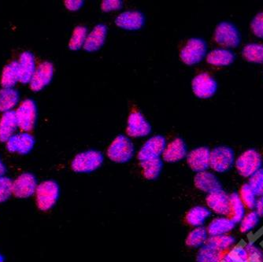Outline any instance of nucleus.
Here are the masks:
<instances>
[{
  "mask_svg": "<svg viewBox=\"0 0 263 262\" xmlns=\"http://www.w3.org/2000/svg\"><path fill=\"white\" fill-rule=\"evenodd\" d=\"M35 195L38 208L41 211H48L57 203L60 189L54 180H45L38 184Z\"/></svg>",
  "mask_w": 263,
  "mask_h": 262,
  "instance_id": "nucleus-1",
  "label": "nucleus"
},
{
  "mask_svg": "<svg viewBox=\"0 0 263 262\" xmlns=\"http://www.w3.org/2000/svg\"><path fill=\"white\" fill-rule=\"evenodd\" d=\"M103 162L101 152L94 149L78 154L71 163V168L75 173H89L98 170Z\"/></svg>",
  "mask_w": 263,
  "mask_h": 262,
  "instance_id": "nucleus-2",
  "label": "nucleus"
},
{
  "mask_svg": "<svg viewBox=\"0 0 263 262\" xmlns=\"http://www.w3.org/2000/svg\"><path fill=\"white\" fill-rule=\"evenodd\" d=\"M261 166L262 158L256 149H248L242 153L236 161V170L245 178L252 177V175L261 169Z\"/></svg>",
  "mask_w": 263,
  "mask_h": 262,
  "instance_id": "nucleus-3",
  "label": "nucleus"
},
{
  "mask_svg": "<svg viewBox=\"0 0 263 262\" xmlns=\"http://www.w3.org/2000/svg\"><path fill=\"white\" fill-rule=\"evenodd\" d=\"M134 146L126 136H118L109 146L107 156L116 163H125L134 157Z\"/></svg>",
  "mask_w": 263,
  "mask_h": 262,
  "instance_id": "nucleus-4",
  "label": "nucleus"
},
{
  "mask_svg": "<svg viewBox=\"0 0 263 262\" xmlns=\"http://www.w3.org/2000/svg\"><path fill=\"white\" fill-rule=\"evenodd\" d=\"M18 128L25 133H29L35 127L37 118V108L32 99L24 100L15 111Z\"/></svg>",
  "mask_w": 263,
  "mask_h": 262,
  "instance_id": "nucleus-5",
  "label": "nucleus"
},
{
  "mask_svg": "<svg viewBox=\"0 0 263 262\" xmlns=\"http://www.w3.org/2000/svg\"><path fill=\"white\" fill-rule=\"evenodd\" d=\"M234 162V152L228 146H218L211 152L210 167L217 173L228 172Z\"/></svg>",
  "mask_w": 263,
  "mask_h": 262,
  "instance_id": "nucleus-6",
  "label": "nucleus"
},
{
  "mask_svg": "<svg viewBox=\"0 0 263 262\" xmlns=\"http://www.w3.org/2000/svg\"><path fill=\"white\" fill-rule=\"evenodd\" d=\"M214 40L221 47L235 48L240 43V32L230 22H221L214 32Z\"/></svg>",
  "mask_w": 263,
  "mask_h": 262,
  "instance_id": "nucleus-7",
  "label": "nucleus"
},
{
  "mask_svg": "<svg viewBox=\"0 0 263 262\" xmlns=\"http://www.w3.org/2000/svg\"><path fill=\"white\" fill-rule=\"evenodd\" d=\"M208 51V45L204 41L198 38L189 40L181 51V59L186 65L197 64L204 59Z\"/></svg>",
  "mask_w": 263,
  "mask_h": 262,
  "instance_id": "nucleus-8",
  "label": "nucleus"
},
{
  "mask_svg": "<svg viewBox=\"0 0 263 262\" xmlns=\"http://www.w3.org/2000/svg\"><path fill=\"white\" fill-rule=\"evenodd\" d=\"M37 186V180L34 175L23 173L13 181V195L18 198H29L35 193Z\"/></svg>",
  "mask_w": 263,
  "mask_h": 262,
  "instance_id": "nucleus-9",
  "label": "nucleus"
},
{
  "mask_svg": "<svg viewBox=\"0 0 263 262\" xmlns=\"http://www.w3.org/2000/svg\"><path fill=\"white\" fill-rule=\"evenodd\" d=\"M218 84L216 81L206 72L199 74L193 81L194 94L200 99H209L217 91Z\"/></svg>",
  "mask_w": 263,
  "mask_h": 262,
  "instance_id": "nucleus-10",
  "label": "nucleus"
},
{
  "mask_svg": "<svg viewBox=\"0 0 263 262\" xmlns=\"http://www.w3.org/2000/svg\"><path fill=\"white\" fill-rule=\"evenodd\" d=\"M53 75H54L53 65L51 62H43L35 69L32 80L29 83L31 89L35 92L44 89L46 86L51 83Z\"/></svg>",
  "mask_w": 263,
  "mask_h": 262,
  "instance_id": "nucleus-11",
  "label": "nucleus"
},
{
  "mask_svg": "<svg viewBox=\"0 0 263 262\" xmlns=\"http://www.w3.org/2000/svg\"><path fill=\"white\" fill-rule=\"evenodd\" d=\"M152 126L141 113L134 111L130 114L128 119L126 133L134 138L143 137L150 134Z\"/></svg>",
  "mask_w": 263,
  "mask_h": 262,
  "instance_id": "nucleus-12",
  "label": "nucleus"
},
{
  "mask_svg": "<svg viewBox=\"0 0 263 262\" xmlns=\"http://www.w3.org/2000/svg\"><path fill=\"white\" fill-rule=\"evenodd\" d=\"M165 149V139L162 136H156L149 139L138 153L140 161L160 158Z\"/></svg>",
  "mask_w": 263,
  "mask_h": 262,
  "instance_id": "nucleus-13",
  "label": "nucleus"
},
{
  "mask_svg": "<svg viewBox=\"0 0 263 262\" xmlns=\"http://www.w3.org/2000/svg\"><path fill=\"white\" fill-rule=\"evenodd\" d=\"M211 151L206 146L193 149L187 156L189 167L196 173L205 172L210 168Z\"/></svg>",
  "mask_w": 263,
  "mask_h": 262,
  "instance_id": "nucleus-14",
  "label": "nucleus"
},
{
  "mask_svg": "<svg viewBox=\"0 0 263 262\" xmlns=\"http://www.w3.org/2000/svg\"><path fill=\"white\" fill-rule=\"evenodd\" d=\"M208 209L215 214L228 217L230 213V195L223 190L208 194L206 198Z\"/></svg>",
  "mask_w": 263,
  "mask_h": 262,
  "instance_id": "nucleus-15",
  "label": "nucleus"
},
{
  "mask_svg": "<svg viewBox=\"0 0 263 262\" xmlns=\"http://www.w3.org/2000/svg\"><path fill=\"white\" fill-rule=\"evenodd\" d=\"M35 144L33 136L29 133H23L14 135L7 142V148L10 153L26 155L29 153Z\"/></svg>",
  "mask_w": 263,
  "mask_h": 262,
  "instance_id": "nucleus-16",
  "label": "nucleus"
},
{
  "mask_svg": "<svg viewBox=\"0 0 263 262\" xmlns=\"http://www.w3.org/2000/svg\"><path fill=\"white\" fill-rule=\"evenodd\" d=\"M144 22L143 14L137 10L123 12L115 19L117 26L126 30H138L143 27Z\"/></svg>",
  "mask_w": 263,
  "mask_h": 262,
  "instance_id": "nucleus-17",
  "label": "nucleus"
},
{
  "mask_svg": "<svg viewBox=\"0 0 263 262\" xmlns=\"http://www.w3.org/2000/svg\"><path fill=\"white\" fill-rule=\"evenodd\" d=\"M194 183L196 189L208 194L222 190V185L218 177L208 171L198 173L195 176Z\"/></svg>",
  "mask_w": 263,
  "mask_h": 262,
  "instance_id": "nucleus-18",
  "label": "nucleus"
},
{
  "mask_svg": "<svg viewBox=\"0 0 263 262\" xmlns=\"http://www.w3.org/2000/svg\"><path fill=\"white\" fill-rule=\"evenodd\" d=\"M107 27L103 24H99L88 34L84 49L88 52L99 51L106 41Z\"/></svg>",
  "mask_w": 263,
  "mask_h": 262,
  "instance_id": "nucleus-19",
  "label": "nucleus"
},
{
  "mask_svg": "<svg viewBox=\"0 0 263 262\" xmlns=\"http://www.w3.org/2000/svg\"><path fill=\"white\" fill-rule=\"evenodd\" d=\"M187 155V146L184 140L177 138L173 140L168 146H165L162 154L164 161L174 163L184 159Z\"/></svg>",
  "mask_w": 263,
  "mask_h": 262,
  "instance_id": "nucleus-20",
  "label": "nucleus"
},
{
  "mask_svg": "<svg viewBox=\"0 0 263 262\" xmlns=\"http://www.w3.org/2000/svg\"><path fill=\"white\" fill-rule=\"evenodd\" d=\"M17 64H18L19 81L22 84H29L36 69L33 55L28 51L22 53L19 58Z\"/></svg>",
  "mask_w": 263,
  "mask_h": 262,
  "instance_id": "nucleus-21",
  "label": "nucleus"
},
{
  "mask_svg": "<svg viewBox=\"0 0 263 262\" xmlns=\"http://www.w3.org/2000/svg\"><path fill=\"white\" fill-rule=\"evenodd\" d=\"M17 127L18 125L15 111H9L4 113L0 119V141L3 143L8 141L10 137L14 136Z\"/></svg>",
  "mask_w": 263,
  "mask_h": 262,
  "instance_id": "nucleus-22",
  "label": "nucleus"
},
{
  "mask_svg": "<svg viewBox=\"0 0 263 262\" xmlns=\"http://www.w3.org/2000/svg\"><path fill=\"white\" fill-rule=\"evenodd\" d=\"M211 214V211L208 207L196 205V207L190 209L186 213L184 222L187 223V226H192V227H202L205 221L209 218Z\"/></svg>",
  "mask_w": 263,
  "mask_h": 262,
  "instance_id": "nucleus-23",
  "label": "nucleus"
},
{
  "mask_svg": "<svg viewBox=\"0 0 263 262\" xmlns=\"http://www.w3.org/2000/svg\"><path fill=\"white\" fill-rule=\"evenodd\" d=\"M236 224L228 217H216L210 222L206 232L209 237L227 235L234 229Z\"/></svg>",
  "mask_w": 263,
  "mask_h": 262,
  "instance_id": "nucleus-24",
  "label": "nucleus"
},
{
  "mask_svg": "<svg viewBox=\"0 0 263 262\" xmlns=\"http://www.w3.org/2000/svg\"><path fill=\"white\" fill-rule=\"evenodd\" d=\"M236 244V238L233 235L227 234L218 236L208 237L205 245L214 249V251L226 254L235 247Z\"/></svg>",
  "mask_w": 263,
  "mask_h": 262,
  "instance_id": "nucleus-25",
  "label": "nucleus"
},
{
  "mask_svg": "<svg viewBox=\"0 0 263 262\" xmlns=\"http://www.w3.org/2000/svg\"><path fill=\"white\" fill-rule=\"evenodd\" d=\"M234 60V54L227 49H215L206 56V62L215 66H230Z\"/></svg>",
  "mask_w": 263,
  "mask_h": 262,
  "instance_id": "nucleus-26",
  "label": "nucleus"
},
{
  "mask_svg": "<svg viewBox=\"0 0 263 262\" xmlns=\"http://www.w3.org/2000/svg\"><path fill=\"white\" fill-rule=\"evenodd\" d=\"M142 173L144 178L148 180H155L160 176L163 168V162L160 158L140 161Z\"/></svg>",
  "mask_w": 263,
  "mask_h": 262,
  "instance_id": "nucleus-27",
  "label": "nucleus"
},
{
  "mask_svg": "<svg viewBox=\"0 0 263 262\" xmlns=\"http://www.w3.org/2000/svg\"><path fill=\"white\" fill-rule=\"evenodd\" d=\"M19 101V94L14 88L0 89V112L12 111Z\"/></svg>",
  "mask_w": 263,
  "mask_h": 262,
  "instance_id": "nucleus-28",
  "label": "nucleus"
},
{
  "mask_svg": "<svg viewBox=\"0 0 263 262\" xmlns=\"http://www.w3.org/2000/svg\"><path fill=\"white\" fill-rule=\"evenodd\" d=\"M245 209L237 192H233L230 195V213L228 217L235 223H240L245 216Z\"/></svg>",
  "mask_w": 263,
  "mask_h": 262,
  "instance_id": "nucleus-29",
  "label": "nucleus"
},
{
  "mask_svg": "<svg viewBox=\"0 0 263 262\" xmlns=\"http://www.w3.org/2000/svg\"><path fill=\"white\" fill-rule=\"evenodd\" d=\"M19 81L18 64L12 62L5 66L1 76V84L4 88H13Z\"/></svg>",
  "mask_w": 263,
  "mask_h": 262,
  "instance_id": "nucleus-30",
  "label": "nucleus"
},
{
  "mask_svg": "<svg viewBox=\"0 0 263 262\" xmlns=\"http://www.w3.org/2000/svg\"><path fill=\"white\" fill-rule=\"evenodd\" d=\"M206 229L203 227L195 228L186 237L185 244L190 248H199L205 245L208 239Z\"/></svg>",
  "mask_w": 263,
  "mask_h": 262,
  "instance_id": "nucleus-31",
  "label": "nucleus"
},
{
  "mask_svg": "<svg viewBox=\"0 0 263 262\" xmlns=\"http://www.w3.org/2000/svg\"><path fill=\"white\" fill-rule=\"evenodd\" d=\"M242 54L248 62L263 64V44H248L243 47Z\"/></svg>",
  "mask_w": 263,
  "mask_h": 262,
  "instance_id": "nucleus-32",
  "label": "nucleus"
},
{
  "mask_svg": "<svg viewBox=\"0 0 263 262\" xmlns=\"http://www.w3.org/2000/svg\"><path fill=\"white\" fill-rule=\"evenodd\" d=\"M224 254L214 251V249L203 245L196 255V262H221Z\"/></svg>",
  "mask_w": 263,
  "mask_h": 262,
  "instance_id": "nucleus-33",
  "label": "nucleus"
},
{
  "mask_svg": "<svg viewBox=\"0 0 263 262\" xmlns=\"http://www.w3.org/2000/svg\"><path fill=\"white\" fill-rule=\"evenodd\" d=\"M238 195L240 196L245 209L250 211L255 210L257 202V195L248 183L242 185Z\"/></svg>",
  "mask_w": 263,
  "mask_h": 262,
  "instance_id": "nucleus-34",
  "label": "nucleus"
},
{
  "mask_svg": "<svg viewBox=\"0 0 263 262\" xmlns=\"http://www.w3.org/2000/svg\"><path fill=\"white\" fill-rule=\"evenodd\" d=\"M221 262H249L246 248L242 245H236L224 254Z\"/></svg>",
  "mask_w": 263,
  "mask_h": 262,
  "instance_id": "nucleus-35",
  "label": "nucleus"
},
{
  "mask_svg": "<svg viewBox=\"0 0 263 262\" xmlns=\"http://www.w3.org/2000/svg\"><path fill=\"white\" fill-rule=\"evenodd\" d=\"M87 36H88V29L86 27L78 26L75 28L69 41V49L72 51H78L81 47H84Z\"/></svg>",
  "mask_w": 263,
  "mask_h": 262,
  "instance_id": "nucleus-36",
  "label": "nucleus"
},
{
  "mask_svg": "<svg viewBox=\"0 0 263 262\" xmlns=\"http://www.w3.org/2000/svg\"><path fill=\"white\" fill-rule=\"evenodd\" d=\"M260 217L255 211H250L245 214L241 221L240 222V231L241 233L246 234L253 230L258 223H259Z\"/></svg>",
  "mask_w": 263,
  "mask_h": 262,
  "instance_id": "nucleus-37",
  "label": "nucleus"
},
{
  "mask_svg": "<svg viewBox=\"0 0 263 262\" xmlns=\"http://www.w3.org/2000/svg\"><path fill=\"white\" fill-rule=\"evenodd\" d=\"M248 183L257 197L263 196V168L260 169L252 177H249Z\"/></svg>",
  "mask_w": 263,
  "mask_h": 262,
  "instance_id": "nucleus-38",
  "label": "nucleus"
},
{
  "mask_svg": "<svg viewBox=\"0 0 263 262\" xmlns=\"http://www.w3.org/2000/svg\"><path fill=\"white\" fill-rule=\"evenodd\" d=\"M13 194V182L8 177H0V203L8 200Z\"/></svg>",
  "mask_w": 263,
  "mask_h": 262,
  "instance_id": "nucleus-39",
  "label": "nucleus"
},
{
  "mask_svg": "<svg viewBox=\"0 0 263 262\" xmlns=\"http://www.w3.org/2000/svg\"><path fill=\"white\" fill-rule=\"evenodd\" d=\"M249 262H263V250L255 244L250 242L245 247Z\"/></svg>",
  "mask_w": 263,
  "mask_h": 262,
  "instance_id": "nucleus-40",
  "label": "nucleus"
},
{
  "mask_svg": "<svg viewBox=\"0 0 263 262\" xmlns=\"http://www.w3.org/2000/svg\"><path fill=\"white\" fill-rule=\"evenodd\" d=\"M252 32L258 38L263 39V12L257 14L251 24Z\"/></svg>",
  "mask_w": 263,
  "mask_h": 262,
  "instance_id": "nucleus-41",
  "label": "nucleus"
},
{
  "mask_svg": "<svg viewBox=\"0 0 263 262\" xmlns=\"http://www.w3.org/2000/svg\"><path fill=\"white\" fill-rule=\"evenodd\" d=\"M122 7V2L119 0H104L101 4L102 10L104 12L120 10Z\"/></svg>",
  "mask_w": 263,
  "mask_h": 262,
  "instance_id": "nucleus-42",
  "label": "nucleus"
},
{
  "mask_svg": "<svg viewBox=\"0 0 263 262\" xmlns=\"http://www.w3.org/2000/svg\"><path fill=\"white\" fill-rule=\"evenodd\" d=\"M64 3L66 8L71 11H77L84 4V1H81V0H76V1L75 0H66Z\"/></svg>",
  "mask_w": 263,
  "mask_h": 262,
  "instance_id": "nucleus-43",
  "label": "nucleus"
},
{
  "mask_svg": "<svg viewBox=\"0 0 263 262\" xmlns=\"http://www.w3.org/2000/svg\"><path fill=\"white\" fill-rule=\"evenodd\" d=\"M255 212L260 217H263V196L259 197L257 199L256 205H255Z\"/></svg>",
  "mask_w": 263,
  "mask_h": 262,
  "instance_id": "nucleus-44",
  "label": "nucleus"
},
{
  "mask_svg": "<svg viewBox=\"0 0 263 262\" xmlns=\"http://www.w3.org/2000/svg\"><path fill=\"white\" fill-rule=\"evenodd\" d=\"M6 171H7V169H6L5 165H4L2 160L0 159V177H4Z\"/></svg>",
  "mask_w": 263,
  "mask_h": 262,
  "instance_id": "nucleus-45",
  "label": "nucleus"
},
{
  "mask_svg": "<svg viewBox=\"0 0 263 262\" xmlns=\"http://www.w3.org/2000/svg\"><path fill=\"white\" fill-rule=\"evenodd\" d=\"M4 258L1 254H0V262H4Z\"/></svg>",
  "mask_w": 263,
  "mask_h": 262,
  "instance_id": "nucleus-46",
  "label": "nucleus"
}]
</instances>
